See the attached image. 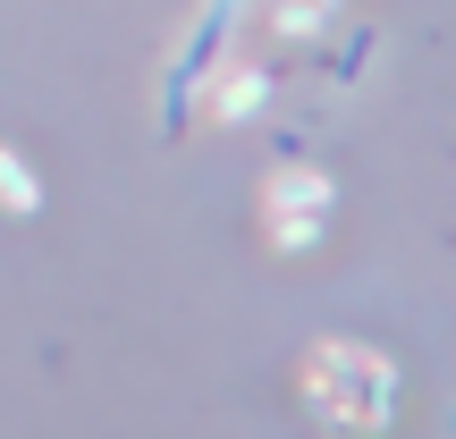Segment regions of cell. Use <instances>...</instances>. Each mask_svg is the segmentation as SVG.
<instances>
[{
  "mask_svg": "<svg viewBox=\"0 0 456 439\" xmlns=\"http://www.w3.org/2000/svg\"><path fill=\"white\" fill-rule=\"evenodd\" d=\"M0 195H9V203H17V212H34V178H26V169H17V161H9V152H0Z\"/></svg>",
  "mask_w": 456,
  "mask_h": 439,
  "instance_id": "6da1fadb",
  "label": "cell"
}]
</instances>
